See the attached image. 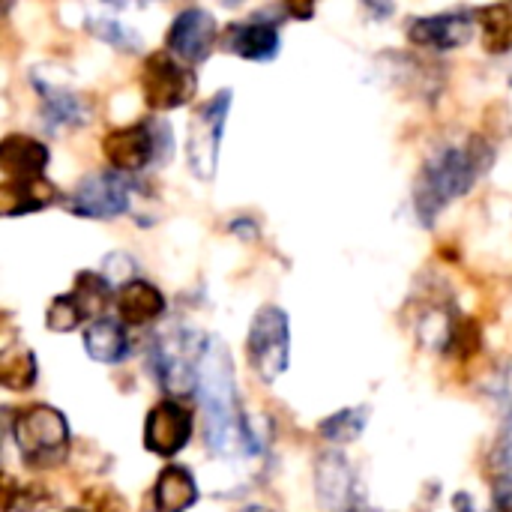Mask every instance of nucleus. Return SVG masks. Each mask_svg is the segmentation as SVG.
Wrapping results in <instances>:
<instances>
[{
    "label": "nucleus",
    "mask_w": 512,
    "mask_h": 512,
    "mask_svg": "<svg viewBox=\"0 0 512 512\" xmlns=\"http://www.w3.org/2000/svg\"><path fill=\"white\" fill-rule=\"evenodd\" d=\"M315 492L327 512H354L360 480L342 453H324L315 465Z\"/></svg>",
    "instance_id": "ddd939ff"
},
{
    "label": "nucleus",
    "mask_w": 512,
    "mask_h": 512,
    "mask_svg": "<svg viewBox=\"0 0 512 512\" xmlns=\"http://www.w3.org/2000/svg\"><path fill=\"white\" fill-rule=\"evenodd\" d=\"M492 504L495 512H512V474H501V480L495 483Z\"/></svg>",
    "instance_id": "2f4dec72"
},
{
    "label": "nucleus",
    "mask_w": 512,
    "mask_h": 512,
    "mask_svg": "<svg viewBox=\"0 0 512 512\" xmlns=\"http://www.w3.org/2000/svg\"><path fill=\"white\" fill-rule=\"evenodd\" d=\"M480 33H483V48L489 54H507V51H512L510 3H495V6L480 9Z\"/></svg>",
    "instance_id": "412c9836"
},
{
    "label": "nucleus",
    "mask_w": 512,
    "mask_h": 512,
    "mask_svg": "<svg viewBox=\"0 0 512 512\" xmlns=\"http://www.w3.org/2000/svg\"><path fill=\"white\" fill-rule=\"evenodd\" d=\"M243 512H276V510H270V507H261V504H252V507H246Z\"/></svg>",
    "instance_id": "72a5a7b5"
},
{
    "label": "nucleus",
    "mask_w": 512,
    "mask_h": 512,
    "mask_svg": "<svg viewBox=\"0 0 512 512\" xmlns=\"http://www.w3.org/2000/svg\"><path fill=\"white\" fill-rule=\"evenodd\" d=\"M36 81V90H39V99H42V126L45 132L57 135V132H66V129H81L90 123L93 117V105L81 96V93H72V90H63V87H54V84H42L39 78Z\"/></svg>",
    "instance_id": "4468645a"
},
{
    "label": "nucleus",
    "mask_w": 512,
    "mask_h": 512,
    "mask_svg": "<svg viewBox=\"0 0 512 512\" xmlns=\"http://www.w3.org/2000/svg\"><path fill=\"white\" fill-rule=\"evenodd\" d=\"M147 512H189L198 504V483L189 468L183 465H168L150 495H147Z\"/></svg>",
    "instance_id": "f3484780"
},
{
    "label": "nucleus",
    "mask_w": 512,
    "mask_h": 512,
    "mask_svg": "<svg viewBox=\"0 0 512 512\" xmlns=\"http://www.w3.org/2000/svg\"><path fill=\"white\" fill-rule=\"evenodd\" d=\"M108 165L120 174H135L153 162L171 159V126L162 120H138L123 129H111L102 138Z\"/></svg>",
    "instance_id": "39448f33"
},
{
    "label": "nucleus",
    "mask_w": 512,
    "mask_h": 512,
    "mask_svg": "<svg viewBox=\"0 0 512 512\" xmlns=\"http://www.w3.org/2000/svg\"><path fill=\"white\" fill-rule=\"evenodd\" d=\"M36 375H39V369H36V357H33V351H27V348L3 351V363H0V384H3L6 390H15V393L30 390V387L36 384Z\"/></svg>",
    "instance_id": "b1692460"
},
{
    "label": "nucleus",
    "mask_w": 512,
    "mask_h": 512,
    "mask_svg": "<svg viewBox=\"0 0 512 512\" xmlns=\"http://www.w3.org/2000/svg\"><path fill=\"white\" fill-rule=\"evenodd\" d=\"M84 351L90 360L114 366L123 363L129 354V336H126V324L114 321V318H99L90 321L84 330Z\"/></svg>",
    "instance_id": "aec40b11"
},
{
    "label": "nucleus",
    "mask_w": 512,
    "mask_h": 512,
    "mask_svg": "<svg viewBox=\"0 0 512 512\" xmlns=\"http://www.w3.org/2000/svg\"><path fill=\"white\" fill-rule=\"evenodd\" d=\"M495 153L486 138L471 135L462 144L438 147L414 180V210L423 225H435L444 207L465 198L489 171Z\"/></svg>",
    "instance_id": "f257e3e1"
},
{
    "label": "nucleus",
    "mask_w": 512,
    "mask_h": 512,
    "mask_svg": "<svg viewBox=\"0 0 512 512\" xmlns=\"http://www.w3.org/2000/svg\"><path fill=\"white\" fill-rule=\"evenodd\" d=\"M192 426V408L180 405L177 399H162L144 420V450L159 459H171L192 441Z\"/></svg>",
    "instance_id": "9b49d317"
},
{
    "label": "nucleus",
    "mask_w": 512,
    "mask_h": 512,
    "mask_svg": "<svg viewBox=\"0 0 512 512\" xmlns=\"http://www.w3.org/2000/svg\"><path fill=\"white\" fill-rule=\"evenodd\" d=\"M216 39H219L216 15L201 6H189L174 15L171 27L165 33V51L186 66H198L213 54Z\"/></svg>",
    "instance_id": "9d476101"
},
{
    "label": "nucleus",
    "mask_w": 512,
    "mask_h": 512,
    "mask_svg": "<svg viewBox=\"0 0 512 512\" xmlns=\"http://www.w3.org/2000/svg\"><path fill=\"white\" fill-rule=\"evenodd\" d=\"M48 144L24 132H12L0 144V171L6 180H39L48 168Z\"/></svg>",
    "instance_id": "dca6fc26"
},
{
    "label": "nucleus",
    "mask_w": 512,
    "mask_h": 512,
    "mask_svg": "<svg viewBox=\"0 0 512 512\" xmlns=\"http://www.w3.org/2000/svg\"><path fill=\"white\" fill-rule=\"evenodd\" d=\"M78 303V309L84 312V318H93L99 321V315L105 312L108 306V297H111V285L102 279V273H93V270H81L75 276V288L69 291Z\"/></svg>",
    "instance_id": "5701e85b"
},
{
    "label": "nucleus",
    "mask_w": 512,
    "mask_h": 512,
    "mask_svg": "<svg viewBox=\"0 0 512 512\" xmlns=\"http://www.w3.org/2000/svg\"><path fill=\"white\" fill-rule=\"evenodd\" d=\"M135 273H138V264H135V258L126 255V252H111V255L102 258V279H105L108 285L126 288L129 282H135Z\"/></svg>",
    "instance_id": "c85d7f7f"
},
{
    "label": "nucleus",
    "mask_w": 512,
    "mask_h": 512,
    "mask_svg": "<svg viewBox=\"0 0 512 512\" xmlns=\"http://www.w3.org/2000/svg\"><path fill=\"white\" fill-rule=\"evenodd\" d=\"M54 201H57V186L45 177H39V180H3V186H0V207H3V216H9V219L36 213Z\"/></svg>",
    "instance_id": "6ab92c4d"
},
{
    "label": "nucleus",
    "mask_w": 512,
    "mask_h": 512,
    "mask_svg": "<svg viewBox=\"0 0 512 512\" xmlns=\"http://www.w3.org/2000/svg\"><path fill=\"white\" fill-rule=\"evenodd\" d=\"M165 315V294L144 279L129 282L117 294V318L126 327H144Z\"/></svg>",
    "instance_id": "a211bd4d"
},
{
    "label": "nucleus",
    "mask_w": 512,
    "mask_h": 512,
    "mask_svg": "<svg viewBox=\"0 0 512 512\" xmlns=\"http://www.w3.org/2000/svg\"><path fill=\"white\" fill-rule=\"evenodd\" d=\"M195 72L171 57L168 51H153L141 66V93L153 111H174L195 96Z\"/></svg>",
    "instance_id": "6e6552de"
},
{
    "label": "nucleus",
    "mask_w": 512,
    "mask_h": 512,
    "mask_svg": "<svg viewBox=\"0 0 512 512\" xmlns=\"http://www.w3.org/2000/svg\"><path fill=\"white\" fill-rule=\"evenodd\" d=\"M84 321H87V318H84V312L78 309V303H75L72 294L54 297L51 306H48V312H45V327H48L51 333H72V330H78Z\"/></svg>",
    "instance_id": "bb28decb"
},
{
    "label": "nucleus",
    "mask_w": 512,
    "mask_h": 512,
    "mask_svg": "<svg viewBox=\"0 0 512 512\" xmlns=\"http://www.w3.org/2000/svg\"><path fill=\"white\" fill-rule=\"evenodd\" d=\"M285 12L288 15H297V18H312L315 15V6H294V3H288Z\"/></svg>",
    "instance_id": "473e14b6"
},
{
    "label": "nucleus",
    "mask_w": 512,
    "mask_h": 512,
    "mask_svg": "<svg viewBox=\"0 0 512 512\" xmlns=\"http://www.w3.org/2000/svg\"><path fill=\"white\" fill-rule=\"evenodd\" d=\"M69 512H90V510H69Z\"/></svg>",
    "instance_id": "f704fd0d"
},
{
    "label": "nucleus",
    "mask_w": 512,
    "mask_h": 512,
    "mask_svg": "<svg viewBox=\"0 0 512 512\" xmlns=\"http://www.w3.org/2000/svg\"><path fill=\"white\" fill-rule=\"evenodd\" d=\"M492 465L504 474H512V414L507 417V423L498 435V444L492 450Z\"/></svg>",
    "instance_id": "c756f323"
},
{
    "label": "nucleus",
    "mask_w": 512,
    "mask_h": 512,
    "mask_svg": "<svg viewBox=\"0 0 512 512\" xmlns=\"http://www.w3.org/2000/svg\"><path fill=\"white\" fill-rule=\"evenodd\" d=\"M132 183L120 171H93L87 174L69 198V210L81 219H117L129 210Z\"/></svg>",
    "instance_id": "1a4fd4ad"
},
{
    "label": "nucleus",
    "mask_w": 512,
    "mask_h": 512,
    "mask_svg": "<svg viewBox=\"0 0 512 512\" xmlns=\"http://www.w3.org/2000/svg\"><path fill=\"white\" fill-rule=\"evenodd\" d=\"M231 102H234L231 90H219L207 102H201L189 120L186 159H189V171L204 183H210L219 171V144H222Z\"/></svg>",
    "instance_id": "0eeeda50"
},
{
    "label": "nucleus",
    "mask_w": 512,
    "mask_h": 512,
    "mask_svg": "<svg viewBox=\"0 0 512 512\" xmlns=\"http://www.w3.org/2000/svg\"><path fill=\"white\" fill-rule=\"evenodd\" d=\"M195 396L204 411L207 450L222 459H234L246 453V414L240 411V399H237L231 351L222 339H210L207 345Z\"/></svg>",
    "instance_id": "f03ea898"
},
{
    "label": "nucleus",
    "mask_w": 512,
    "mask_h": 512,
    "mask_svg": "<svg viewBox=\"0 0 512 512\" xmlns=\"http://www.w3.org/2000/svg\"><path fill=\"white\" fill-rule=\"evenodd\" d=\"M222 45L243 60L267 63L282 48L279 24L276 21H231L222 33Z\"/></svg>",
    "instance_id": "2eb2a0df"
},
{
    "label": "nucleus",
    "mask_w": 512,
    "mask_h": 512,
    "mask_svg": "<svg viewBox=\"0 0 512 512\" xmlns=\"http://www.w3.org/2000/svg\"><path fill=\"white\" fill-rule=\"evenodd\" d=\"M489 390H492V396H495L498 402L510 405V414H512V363L510 366H501V369H498V375L489 381Z\"/></svg>",
    "instance_id": "7c9ffc66"
},
{
    "label": "nucleus",
    "mask_w": 512,
    "mask_h": 512,
    "mask_svg": "<svg viewBox=\"0 0 512 512\" xmlns=\"http://www.w3.org/2000/svg\"><path fill=\"white\" fill-rule=\"evenodd\" d=\"M12 441L27 468L51 471L69 456V423L54 405H27L12 420Z\"/></svg>",
    "instance_id": "20e7f679"
},
{
    "label": "nucleus",
    "mask_w": 512,
    "mask_h": 512,
    "mask_svg": "<svg viewBox=\"0 0 512 512\" xmlns=\"http://www.w3.org/2000/svg\"><path fill=\"white\" fill-rule=\"evenodd\" d=\"M246 360L264 384L285 375L291 363V321L279 306H264L255 312L246 339Z\"/></svg>",
    "instance_id": "423d86ee"
},
{
    "label": "nucleus",
    "mask_w": 512,
    "mask_h": 512,
    "mask_svg": "<svg viewBox=\"0 0 512 512\" xmlns=\"http://www.w3.org/2000/svg\"><path fill=\"white\" fill-rule=\"evenodd\" d=\"M474 36V15L465 9L423 15L408 24V39L429 51H456L465 48Z\"/></svg>",
    "instance_id": "f8f14e48"
},
{
    "label": "nucleus",
    "mask_w": 512,
    "mask_h": 512,
    "mask_svg": "<svg viewBox=\"0 0 512 512\" xmlns=\"http://www.w3.org/2000/svg\"><path fill=\"white\" fill-rule=\"evenodd\" d=\"M51 507V495L36 483H15L12 477L3 480V512H42Z\"/></svg>",
    "instance_id": "a878e982"
},
{
    "label": "nucleus",
    "mask_w": 512,
    "mask_h": 512,
    "mask_svg": "<svg viewBox=\"0 0 512 512\" xmlns=\"http://www.w3.org/2000/svg\"><path fill=\"white\" fill-rule=\"evenodd\" d=\"M369 420V408L357 405V408H342L336 414H330L327 420L318 423V435L330 444H351L363 435Z\"/></svg>",
    "instance_id": "4be33fe9"
},
{
    "label": "nucleus",
    "mask_w": 512,
    "mask_h": 512,
    "mask_svg": "<svg viewBox=\"0 0 512 512\" xmlns=\"http://www.w3.org/2000/svg\"><path fill=\"white\" fill-rule=\"evenodd\" d=\"M483 348V330L474 318H456L447 354H456L459 360H471L474 354H480Z\"/></svg>",
    "instance_id": "cd10ccee"
},
{
    "label": "nucleus",
    "mask_w": 512,
    "mask_h": 512,
    "mask_svg": "<svg viewBox=\"0 0 512 512\" xmlns=\"http://www.w3.org/2000/svg\"><path fill=\"white\" fill-rule=\"evenodd\" d=\"M87 30H90L93 36H99L102 42H108L111 48H117V51L132 54V51L141 48V36H138L126 21L114 18V15H96V18L90 15V18H87Z\"/></svg>",
    "instance_id": "393cba45"
},
{
    "label": "nucleus",
    "mask_w": 512,
    "mask_h": 512,
    "mask_svg": "<svg viewBox=\"0 0 512 512\" xmlns=\"http://www.w3.org/2000/svg\"><path fill=\"white\" fill-rule=\"evenodd\" d=\"M510 81H512V78H510Z\"/></svg>",
    "instance_id": "c9c22d12"
},
{
    "label": "nucleus",
    "mask_w": 512,
    "mask_h": 512,
    "mask_svg": "<svg viewBox=\"0 0 512 512\" xmlns=\"http://www.w3.org/2000/svg\"><path fill=\"white\" fill-rule=\"evenodd\" d=\"M207 345H210L207 336L183 324L156 333L150 342V369L159 387L171 396L195 393Z\"/></svg>",
    "instance_id": "7ed1b4c3"
}]
</instances>
